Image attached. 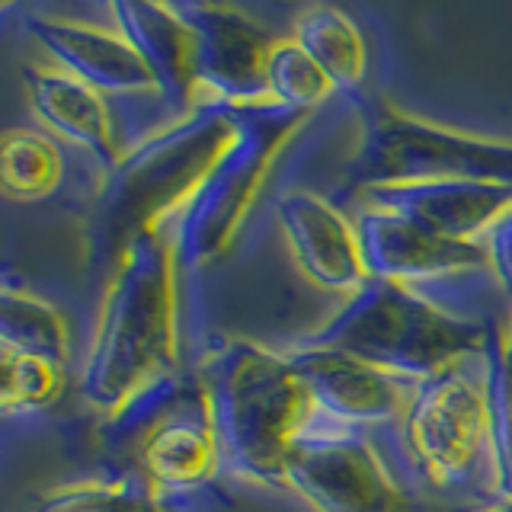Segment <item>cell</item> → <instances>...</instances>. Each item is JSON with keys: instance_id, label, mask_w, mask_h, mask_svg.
I'll use <instances>...</instances> for the list:
<instances>
[{"instance_id": "obj_14", "label": "cell", "mask_w": 512, "mask_h": 512, "mask_svg": "<svg viewBox=\"0 0 512 512\" xmlns=\"http://www.w3.org/2000/svg\"><path fill=\"white\" fill-rule=\"evenodd\" d=\"M365 205L384 208L423 231L458 240V244H480L512 205V186L500 183H471V180H423V183H397L372 186L359 192Z\"/></svg>"}, {"instance_id": "obj_12", "label": "cell", "mask_w": 512, "mask_h": 512, "mask_svg": "<svg viewBox=\"0 0 512 512\" xmlns=\"http://www.w3.org/2000/svg\"><path fill=\"white\" fill-rule=\"evenodd\" d=\"M362 263L368 279L416 285L436 282L461 272L487 269L484 244H458L423 231L420 224L400 218L384 208L365 205L356 218Z\"/></svg>"}, {"instance_id": "obj_13", "label": "cell", "mask_w": 512, "mask_h": 512, "mask_svg": "<svg viewBox=\"0 0 512 512\" xmlns=\"http://www.w3.org/2000/svg\"><path fill=\"white\" fill-rule=\"evenodd\" d=\"M276 218L288 253L314 285L349 298L368 282L356 221L333 202L308 189H292L279 199Z\"/></svg>"}, {"instance_id": "obj_3", "label": "cell", "mask_w": 512, "mask_h": 512, "mask_svg": "<svg viewBox=\"0 0 512 512\" xmlns=\"http://www.w3.org/2000/svg\"><path fill=\"white\" fill-rule=\"evenodd\" d=\"M237 125L240 109L202 103L122 154L119 164L103 173L93 202L96 253L116 266L135 240L164 231L170 215L180 218L237 135Z\"/></svg>"}, {"instance_id": "obj_5", "label": "cell", "mask_w": 512, "mask_h": 512, "mask_svg": "<svg viewBox=\"0 0 512 512\" xmlns=\"http://www.w3.org/2000/svg\"><path fill=\"white\" fill-rule=\"evenodd\" d=\"M308 119L311 112L285 109L279 103L240 109L237 135L173 224V247L180 266H205L231 247L276 157L308 125Z\"/></svg>"}, {"instance_id": "obj_17", "label": "cell", "mask_w": 512, "mask_h": 512, "mask_svg": "<svg viewBox=\"0 0 512 512\" xmlns=\"http://www.w3.org/2000/svg\"><path fill=\"white\" fill-rule=\"evenodd\" d=\"M29 109L45 128L87 148L103 164V173L119 164V148L112 138V122L106 112V96L87 87L84 80L58 68H26Z\"/></svg>"}, {"instance_id": "obj_11", "label": "cell", "mask_w": 512, "mask_h": 512, "mask_svg": "<svg viewBox=\"0 0 512 512\" xmlns=\"http://www.w3.org/2000/svg\"><path fill=\"white\" fill-rule=\"evenodd\" d=\"M288 362L304 381L320 423L362 429L391 420H404L413 400L416 378H404L384 368L346 356L336 349L295 346L285 352Z\"/></svg>"}, {"instance_id": "obj_4", "label": "cell", "mask_w": 512, "mask_h": 512, "mask_svg": "<svg viewBox=\"0 0 512 512\" xmlns=\"http://www.w3.org/2000/svg\"><path fill=\"white\" fill-rule=\"evenodd\" d=\"M490 333L493 327L484 320L445 311L410 285L368 279L298 346L336 349L420 381L452 362L480 356Z\"/></svg>"}, {"instance_id": "obj_26", "label": "cell", "mask_w": 512, "mask_h": 512, "mask_svg": "<svg viewBox=\"0 0 512 512\" xmlns=\"http://www.w3.org/2000/svg\"><path fill=\"white\" fill-rule=\"evenodd\" d=\"M503 356H506V362L512 365V320H509V327H506V333H503Z\"/></svg>"}, {"instance_id": "obj_16", "label": "cell", "mask_w": 512, "mask_h": 512, "mask_svg": "<svg viewBox=\"0 0 512 512\" xmlns=\"http://www.w3.org/2000/svg\"><path fill=\"white\" fill-rule=\"evenodd\" d=\"M109 16L119 36L135 48V55L154 77L157 96L180 119L199 103L196 80V45L176 4H109Z\"/></svg>"}, {"instance_id": "obj_23", "label": "cell", "mask_w": 512, "mask_h": 512, "mask_svg": "<svg viewBox=\"0 0 512 512\" xmlns=\"http://www.w3.org/2000/svg\"><path fill=\"white\" fill-rule=\"evenodd\" d=\"M64 368L36 356L4 349V381H0V404L7 413L45 410L64 394Z\"/></svg>"}, {"instance_id": "obj_15", "label": "cell", "mask_w": 512, "mask_h": 512, "mask_svg": "<svg viewBox=\"0 0 512 512\" xmlns=\"http://www.w3.org/2000/svg\"><path fill=\"white\" fill-rule=\"evenodd\" d=\"M23 26L36 39L55 68L84 80L103 96H132V93H157L154 77L135 55L119 32L96 29L87 23L52 20V16L26 13Z\"/></svg>"}, {"instance_id": "obj_24", "label": "cell", "mask_w": 512, "mask_h": 512, "mask_svg": "<svg viewBox=\"0 0 512 512\" xmlns=\"http://www.w3.org/2000/svg\"><path fill=\"white\" fill-rule=\"evenodd\" d=\"M157 503L151 484L144 477L116 480V484H74L48 493L36 512H148Z\"/></svg>"}, {"instance_id": "obj_25", "label": "cell", "mask_w": 512, "mask_h": 512, "mask_svg": "<svg viewBox=\"0 0 512 512\" xmlns=\"http://www.w3.org/2000/svg\"><path fill=\"white\" fill-rule=\"evenodd\" d=\"M480 244H484V253H487V272L512 298V205L493 221V228L484 234Z\"/></svg>"}, {"instance_id": "obj_20", "label": "cell", "mask_w": 512, "mask_h": 512, "mask_svg": "<svg viewBox=\"0 0 512 512\" xmlns=\"http://www.w3.org/2000/svg\"><path fill=\"white\" fill-rule=\"evenodd\" d=\"M64 160L52 138L26 128H13L0 144V183L10 199L36 202L61 186Z\"/></svg>"}, {"instance_id": "obj_28", "label": "cell", "mask_w": 512, "mask_h": 512, "mask_svg": "<svg viewBox=\"0 0 512 512\" xmlns=\"http://www.w3.org/2000/svg\"><path fill=\"white\" fill-rule=\"evenodd\" d=\"M148 512H167V509H164V506H160V500H157V503H154V506H151Z\"/></svg>"}, {"instance_id": "obj_6", "label": "cell", "mask_w": 512, "mask_h": 512, "mask_svg": "<svg viewBox=\"0 0 512 512\" xmlns=\"http://www.w3.org/2000/svg\"><path fill=\"white\" fill-rule=\"evenodd\" d=\"M471 180L512 186V141H493L436 125L413 112L378 100L365 109V128L356 157L346 170V189Z\"/></svg>"}, {"instance_id": "obj_7", "label": "cell", "mask_w": 512, "mask_h": 512, "mask_svg": "<svg viewBox=\"0 0 512 512\" xmlns=\"http://www.w3.org/2000/svg\"><path fill=\"white\" fill-rule=\"evenodd\" d=\"M106 432L135 445L151 490H196L224 471L205 391L199 378L192 381L183 372L151 384L106 416Z\"/></svg>"}, {"instance_id": "obj_8", "label": "cell", "mask_w": 512, "mask_h": 512, "mask_svg": "<svg viewBox=\"0 0 512 512\" xmlns=\"http://www.w3.org/2000/svg\"><path fill=\"white\" fill-rule=\"evenodd\" d=\"M487 423V365L480 352L416 381L404 439L432 484L455 487L487 452Z\"/></svg>"}, {"instance_id": "obj_2", "label": "cell", "mask_w": 512, "mask_h": 512, "mask_svg": "<svg viewBox=\"0 0 512 512\" xmlns=\"http://www.w3.org/2000/svg\"><path fill=\"white\" fill-rule=\"evenodd\" d=\"M199 384L228 474L285 487L292 448L320 423L304 381L282 352L224 336L202 356Z\"/></svg>"}, {"instance_id": "obj_21", "label": "cell", "mask_w": 512, "mask_h": 512, "mask_svg": "<svg viewBox=\"0 0 512 512\" xmlns=\"http://www.w3.org/2000/svg\"><path fill=\"white\" fill-rule=\"evenodd\" d=\"M487 365V455L493 490L503 503H512V365L503 356V336L490 333L484 349Z\"/></svg>"}, {"instance_id": "obj_10", "label": "cell", "mask_w": 512, "mask_h": 512, "mask_svg": "<svg viewBox=\"0 0 512 512\" xmlns=\"http://www.w3.org/2000/svg\"><path fill=\"white\" fill-rule=\"evenodd\" d=\"M196 45L199 100L234 109L263 106L269 100L266 64L272 42L266 29L244 10L228 4H176Z\"/></svg>"}, {"instance_id": "obj_22", "label": "cell", "mask_w": 512, "mask_h": 512, "mask_svg": "<svg viewBox=\"0 0 512 512\" xmlns=\"http://www.w3.org/2000/svg\"><path fill=\"white\" fill-rule=\"evenodd\" d=\"M269 100L285 109L314 112L336 93L327 74L317 68L314 58L295 39H276L266 64Z\"/></svg>"}, {"instance_id": "obj_27", "label": "cell", "mask_w": 512, "mask_h": 512, "mask_svg": "<svg viewBox=\"0 0 512 512\" xmlns=\"http://www.w3.org/2000/svg\"><path fill=\"white\" fill-rule=\"evenodd\" d=\"M484 512H512V503H500V506H493V509H484Z\"/></svg>"}, {"instance_id": "obj_1", "label": "cell", "mask_w": 512, "mask_h": 512, "mask_svg": "<svg viewBox=\"0 0 512 512\" xmlns=\"http://www.w3.org/2000/svg\"><path fill=\"white\" fill-rule=\"evenodd\" d=\"M173 234H148L109 272L90 352L80 368V397L100 413H119L157 381L180 375Z\"/></svg>"}, {"instance_id": "obj_9", "label": "cell", "mask_w": 512, "mask_h": 512, "mask_svg": "<svg viewBox=\"0 0 512 512\" xmlns=\"http://www.w3.org/2000/svg\"><path fill=\"white\" fill-rule=\"evenodd\" d=\"M285 487L317 512H413L359 429L317 423L292 448Z\"/></svg>"}, {"instance_id": "obj_18", "label": "cell", "mask_w": 512, "mask_h": 512, "mask_svg": "<svg viewBox=\"0 0 512 512\" xmlns=\"http://www.w3.org/2000/svg\"><path fill=\"white\" fill-rule=\"evenodd\" d=\"M327 74L336 93L356 96L368 74V45L362 29L336 7H308L295 20L292 36Z\"/></svg>"}, {"instance_id": "obj_19", "label": "cell", "mask_w": 512, "mask_h": 512, "mask_svg": "<svg viewBox=\"0 0 512 512\" xmlns=\"http://www.w3.org/2000/svg\"><path fill=\"white\" fill-rule=\"evenodd\" d=\"M0 343L7 352L36 356L61 368H68L71 359V333L61 311L10 285L0 295Z\"/></svg>"}]
</instances>
